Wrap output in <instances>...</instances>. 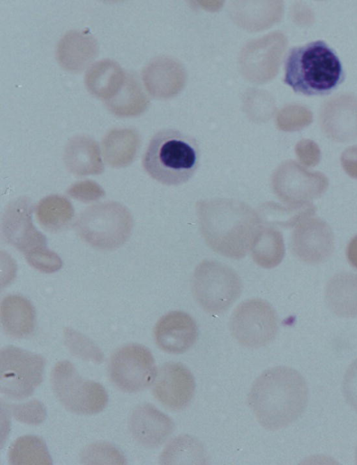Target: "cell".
Here are the masks:
<instances>
[{
    "label": "cell",
    "mask_w": 357,
    "mask_h": 465,
    "mask_svg": "<svg viewBox=\"0 0 357 465\" xmlns=\"http://www.w3.org/2000/svg\"><path fill=\"white\" fill-rule=\"evenodd\" d=\"M196 209L202 234L213 251L235 259L246 255L261 227L254 209L242 201L220 198L199 200Z\"/></svg>",
    "instance_id": "6da1fadb"
},
{
    "label": "cell",
    "mask_w": 357,
    "mask_h": 465,
    "mask_svg": "<svg viewBox=\"0 0 357 465\" xmlns=\"http://www.w3.org/2000/svg\"><path fill=\"white\" fill-rule=\"evenodd\" d=\"M248 404L266 429L286 427L298 416L301 408L302 385L298 373L281 366L266 369L254 381Z\"/></svg>",
    "instance_id": "7a4b0ae2"
},
{
    "label": "cell",
    "mask_w": 357,
    "mask_h": 465,
    "mask_svg": "<svg viewBox=\"0 0 357 465\" xmlns=\"http://www.w3.org/2000/svg\"><path fill=\"white\" fill-rule=\"evenodd\" d=\"M344 79L340 59L322 40L293 47L286 56L283 81L296 93L307 96L326 95Z\"/></svg>",
    "instance_id": "3957f363"
},
{
    "label": "cell",
    "mask_w": 357,
    "mask_h": 465,
    "mask_svg": "<svg viewBox=\"0 0 357 465\" xmlns=\"http://www.w3.org/2000/svg\"><path fill=\"white\" fill-rule=\"evenodd\" d=\"M199 158L195 138L176 129H162L151 138L142 158V166L156 181L179 185L192 177Z\"/></svg>",
    "instance_id": "277c9868"
},
{
    "label": "cell",
    "mask_w": 357,
    "mask_h": 465,
    "mask_svg": "<svg viewBox=\"0 0 357 465\" xmlns=\"http://www.w3.org/2000/svg\"><path fill=\"white\" fill-rule=\"evenodd\" d=\"M133 227L129 210L116 201L93 204L77 217L75 229L84 242L102 250H115L129 238Z\"/></svg>",
    "instance_id": "5b68a950"
},
{
    "label": "cell",
    "mask_w": 357,
    "mask_h": 465,
    "mask_svg": "<svg viewBox=\"0 0 357 465\" xmlns=\"http://www.w3.org/2000/svg\"><path fill=\"white\" fill-rule=\"evenodd\" d=\"M241 280L229 266L214 260H204L192 278L193 296L199 305L211 314L228 310L240 296Z\"/></svg>",
    "instance_id": "8992f818"
},
{
    "label": "cell",
    "mask_w": 357,
    "mask_h": 465,
    "mask_svg": "<svg viewBox=\"0 0 357 465\" xmlns=\"http://www.w3.org/2000/svg\"><path fill=\"white\" fill-rule=\"evenodd\" d=\"M50 381L57 399L72 413L95 414L107 405L108 397L104 387L100 383L82 378L68 360L56 363Z\"/></svg>",
    "instance_id": "52a82bcc"
},
{
    "label": "cell",
    "mask_w": 357,
    "mask_h": 465,
    "mask_svg": "<svg viewBox=\"0 0 357 465\" xmlns=\"http://www.w3.org/2000/svg\"><path fill=\"white\" fill-rule=\"evenodd\" d=\"M45 358L38 354L8 345L0 351V390L9 398L31 396L43 381Z\"/></svg>",
    "instance_id": "ba28073f"
},
{
    "label": "cell",
    "mask_w": 357,
    "mask_h": 465,
    "mask_svg": "<svg viewBox=\"0 0 357 465\" xmlns=\"http://www.w3.org/2000/svg\"><path fill=\"white\" fill-rule=\"evenodd\" d=\"M157 372L152 353L139 344L119 348L108 363L110 381L116 388L127 392H139L152 386Z\"/></svg>",
    "instance_id": "9c48e42d"
},
{
    "label": "cell",
    "mask_w": 357,
    "mask_h": 465,
    "mask_svg": "<svg viewBox=\"0 0 357 465\" xmlns=\"http://www.w3.org/2000/svg\"><path fill=\"white\" fill-rule=\"evenodd\" d=\"M229 329L240 344L249 348L262 347L273 340L277 334V314L267 301L249 299L234 310Z\"/></svg>",
    "instance_id": "30bf717a"
},
{
    "label": "cell",
    "mask_w": 357,
    "mask_h": 465,
    "mask_svg": "<svg viewBox=\"0 0 357 465\" xmlns=\"http://www.w3.org/2000/svg\"><path fill=\"white\" fill-rule=\"evenodd\" d=\"M273 189L286 205L297 206L320 197L328 186V178L294 161L281 165L273 177Z\"/></svg>",
    "instance_id": "8fae6325"
},
{
    "label": "cell",
    "mask_w": 357,
    "mask_h": 465,
    "mask_svg": "<svg viewBox=\"0 0 357 465\" xmlns=\"http://www.w3.org/2000/svg\"><path fill=\"white\" fill-rule=\"evenodd\" d=\"M152 386L154 397L165 408L174 411L185 409L195 391L192 372L183 364L176 362L162 365Z\"/></svg>",
    "instance_id": "7c38bea8"
},
{
    "label": "cell",
    "mask_w": 357,
    "mask_h": 465,
    "mask_svg": "<svg viewBox=\"0 0 357 465\" xmlns=\"http://www.w3.org/2000/svg\"><path fill=\"white\" fill-rule=\"evenodd\" d=\"M291 249L301 261L317 264L326 261L334 250V236L323 220L309 218L298 223L291 238Z\"/></svg>",
    "instance_id": "4fadbf2b"
},
{
    "label": "cell",
    "mask_w": 357,
    "mask_h": 465,
    "mask_svg": "<svg viewBox=\"0 0 357 465\" xmlns=\"http://www.w3.org/2000/svg\"><path fill=\"white\" fill-rule=\"evenodd\" d=\"M319 124L325 135L337 142L357 138V96L339 93L328 98L319 111Z\"/></svg>",
    "instance_id": "5bb4252c"
},
{
    "label": "cell",
    "mask_w": 357,
    "mask_h": 465,
    "mask_svg": "<svg viewBox=\"0 0 357 465\" xmlns=\"http://www.w3.org/2000/svg\"><path fill=\"white\" fill-rule=\"evenodd\" d=\"M31 204L26 198L10 203L2 218V231L6 241L25 254L46 247V238L33 226Z\"/></svg>",
    "instance_id": "9a60e30c"
},
{
    "label": "cell",
    "mask_w": 357,
    "mask_h": 465,
    "mask_svg": "<svg viewBox=\"0 0 357 465\" xmlns=\"http://www.w3.org/2000/svg\"><path fill=\"white\" fill-rule=\"evenodd\" d=\"M153 335L155 344L161 350L180 354L188 351L195 344L198 328L189 314L175 310L160 317L154 327Z\"/></svg>",
    "instance_id": "2e32d148"
},
{
    "label": "cell",
    "mask_w": 357,
    "mask_h": 465,
    "mask_svg": "<svg viewBox=\"0 0 357 465\" xmlns=\"http://www.w3.org/2000/svg\"><path fill=\"white\" fill-rule=\"evenodd\" d=\"M129 426L135 440L149 448L162 445L175 429L172 419L149 403L135 407L130 415Z\"/></svg>",
    "instance_id": "e0dca14e"
},
{
    "label": "cell",
    "mask_w": 357,
    "mask_h": 465,
    "mask_svg": "<svg viewBox=\"0 0 357 465\" xmlns=\"http://www.w3.org/2000/svg\"><path fill=\"white\" fill-rule=\"evenodd\" d=\"M1 321L4 333L15 339L29 337L36 326V312L33 305L20 295H8L0 306Z\"/></svg>",
    "instance_id": "ac0fdd59"
},
{
    "label": "cell",
    "mask_w": 357,
    "mask_h": 465,
    "mask_svg": "<svg viewBox=\"0 0 357 465\" xmlns=\"http://www.w3.org/2000/svg\"><path fill=\"white\" fill-rule=\"evenodd\" d=\"M63 160L68 171L78 176L100 174L104 171L99 146L86 135H77L68 142Z\"/></svg>",
    "instance_id": "d6986e66"
},
{
    "label": "cell",
    "mask_w": 357,
    "mask_h": 465,
    "mask_svg": "<svg viewBox=\"0 0 357 465\" xmlns=\"http://www.w3.org/2000/svg\"><path fill=\"white\" fill-rule=\"evenodd\" d=\"M98 45L93 36L70 31L59 42L56 58L60 65L72 72H80L97 56Z\"/></svg>",
    "instance_id": "ffe728a7"
},
{
    "label": "cell",
    "mask_w": 357,
    "mask_h": 465,
    "mask_svg": "<svg viewBox=\"0 0 357 465\" xmlns=\"http://www.w3.org/2000/svg\"><path fill=\"white\" fill-rule=\"evenodd\" d=\"M126 76V70L118 62L104 59L89 66L84 75V84L91 94L104 102L117 93Z\"/></svg>",
    "instance_id": "44dd1931"
},
{
    "label": "cell",
    "mask_w": 357,
    "mask_h": 465,
    "mask_svg": "<svg viewBox=\"0 0 357 465\" xmlns=\"http://www.w3.org/2000/svg\"><path fill=\"white\" fill-rule=\"evenodd\" d=\"M102 151L105 162L113 167L129 165L140 146V137L134 128H113L102 138Z\"/></svg>",
    "instance_id": "7402d4cb"
},
{
    "label": "cell",
    "mask_w": 357,
    "mask_h": 465,
    "mask_svg": "<svg viewBox=\"0 0 357 465\" xmlns=\"http://www.w3.org/2000/svg\"><path fill=\"white\" fill-rule=\"evenodd\" d=\"M103 102L114 115L131 117L145 111L149 99L135 73L126 71V79L119 91L112 98Z\"/></svg>",
    "instance_id": "603a6c76"
},
{
    "label": "cell",
    "mask_w": 357,
    "mask_h": 465,
    "mask_svg": "<svg viewBox=\"0 0 357 465\" xmlns=\"http://www.w3.org/2000/svg\"><path fill=\"white\" fill-rule=\"evenodd\" d=\"M326 298L337 313L357 314V275L341 273L334 275L326 285Z\"/></svg>",
    "instance_id": "cb8c5ba5"
},
{
    "label": "cell",
    "mask_w": 357,
    "mask_h": 465,
    "mask_svg": "<svg viewBox=\"0 0 357 465\" xmlns=\"http://www.w3.org/2000/svg\"><path fill=\"white\" fill-rule=\"evenodd\" d=\"M250 249L257 265L265 268H274L280 264L284 255L282 235L274 228L261 226Z\"/></svg>",
    "instance_id": "d4e9b609"
},
{
    "label": "cell",
    "mask_w": 357,
    "mask_h": 465,
    "mask_svg": "<svg viewBox=\"0 0 357 465\" xmlns=\"http://www.w3.org/2000/svg\"><path fill=\"white\" fill-rule=\"evenodd\" d=\"M37 220L43 228L52 232L66 229L74 216L72 204L65 198L50 196L41 200L36 208Z\"/></svg>",
    "instance_id": "484cf974"
},
{
    "label": "cell",
    "mask_w": 357,
    "mask_h": 465,
    "mask_svg": "<svg viewBox=\"0 0 357 465\" xmlns=\"http://www.w3.org/2000/svg\"><path fill=\"white\" fill-rule=\"evenodd\" d=\"M11 464H52L44 441L39 436L25 435L16 439L8 451Z\"/></svg>",
    "instance_id": "4316f807"
},
{
    "label": "cell",
    "mask_w": 357,
    "mask_h": 465,
    "mask_svg": "<svg viewBox=\"0 0 357 465\" xmlns=\"http://www.w3.org/2000/svg\"><path fill=\"white\" fill-rule=\"evenodd\" d=\"M204 448L199 441L187 435L172 440L160 456L162 464L204 463Z\"/></svg>",
    "instance_id": "83f0119b"
},
{
    "label": "cell",
    "mask_w": 357,
    "mask_h": 465,
    "mask_svg": "<svg viewBox=\"0 0 357 465\" xmlns=\"http://www.w3.org/2000/svg\"><path fill=\"white\" fill-rule=\"evenodd\" d=\"M64 340L69 351L75 356L86 361L101 363L103 354L87 337L71 328L64 330Z\"/></svg>",
    "instance_id": "f1b7e54d"
},
{
    "label": "cell",
    "mask_w": 357,
    "mask_h": 465,
    "mask_svg": "<svg viewBox=\"0 0 357 465\" xmlns=\"http://www.w3.org/2000/svg\"><path fill=\"white\" fill-rule=\"evenodd\" d=\"M1 407L17 421L28 425H39L46 417L44 406L36 399L20 404L1 403Z\"/></svg>",
    "instance_id": "f546056e"
},
{
    "label": "cell",
    "mask_w": 357,
    "mask_h": 465,
    "mask_svg": "<svg viewBox=\"0 0 357 465\" xmlns=\"http://www.w3.org/2000/svg\"><path fill=\"white\" fill-rule=\"evenodd\" d=\"M82 461L86 464H124L121 452L110 444L105 443L89 445L82 455Z\"/></svg>",
    "instance_id": "4dcf8cb0"
},
{
    "label": "cell",
    "mask_w": 357,
    "mask_h": 465,
    "mask_svg": "<svg viewBox=\"0 0 357 465\" xmlns=\"http://www.w3.org/2000/svg\"><path fill=\"white\" fill-rule=\"evenodd\" d=\"M313 120L311 110L302 105H292L282 110L280 127L285 130H299L308 126Z\"/></svg>",
    "instance_id": "1f68e13d"
},
{
    "label": "cell",
    "mask_w": 357,
    "mask_h": 465,
    "mask_svg": "<svg viewBox=\"0 0 357 465\" xmlns=\"http://www.w3.org/2000/svg\"><path fill=\"white\" fill-rule=\"evenodd\" d=\"M25 257L31 266L45 273H54L62 266L59 255L46 247L31 252Z\"/></svg>",
    "instance_id": "d6a6232c"
},
{
    "label": "cell",
    "mask_w": 357,
    "mask_h": 465,
    "mask_svg": "<svg viewBox=\"0 0 357 465\" xmlns=\"http://www.w3.org/2000/svg\"><path fill=\"white\" fill-rule=\"evenodd\" d=\"M296 153L300 162L307 167H314L321 160L319 146L309 139H303L297 143Z\"/></svg>",
    "instance_id": "836d02e7"
},
{
    "label": "cell",
    "mask_w": 357,
    "mask_h": 465,
    "mask_svg": "<svg viewBox=\"0 0 357 465\" xmlns=\"http://www.w3.org/2000/svg\"><path fill=\"white\" fill-rule=\"evenodd\" d=\"M341 165L345 172L357 179V145L344 149L340 158Z\"/></svg>",
    "instance_id": "e575fe53"
},
{
    "label": "cell",
    "mask_w": 357,
    "mask_h": 465,
    "mask_svg": "<svg viewBox=\"0 0 357 465\" xmlns=\"http://www.w3.org/2000/svg\"><path fill=\"white\" fill-rule=\"evenodd\" d=\"M347 257L350 264L357 269V235L354 236L348 243Z\"/></svg>",
    "instance_id": "d590c367"
}]
</instances>
